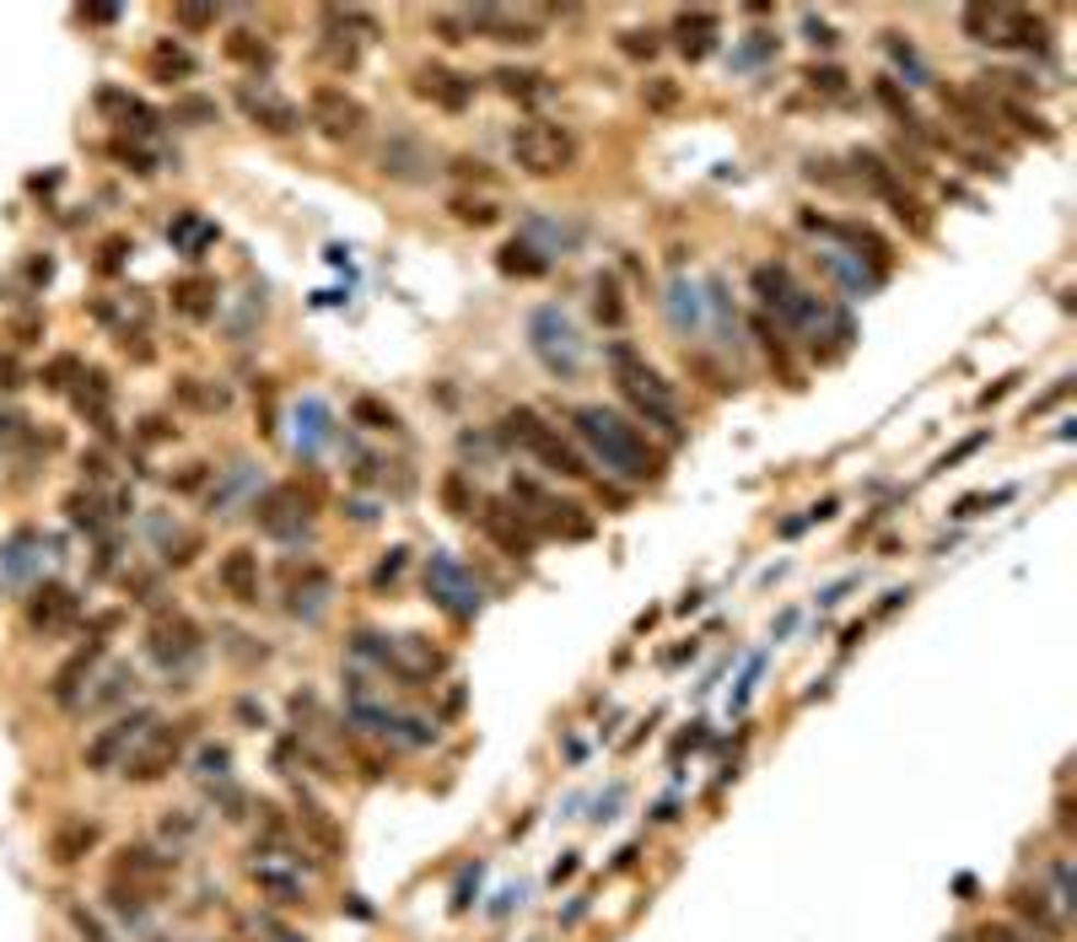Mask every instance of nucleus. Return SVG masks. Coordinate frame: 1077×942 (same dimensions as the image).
Listing matches in <instances>:
<instances>
[{"label": "nucleus", "mask_w": 1077, "mask_h": 942, "mask_svg": "<svg viewBox=\"0 0 1077 942\" xmlns=\"http://www.w3.org/2000/svg\"><path fill=\"white\" fill-rule=\"evenodd\" d=\"M609 372L620 382V393L646 415V426H663L668 437H685V426H679V399H674V388H668L663 377L646 367V356H635L631 345H609Z\"/></svg>", "instance_id": "nucleus-2"}, {"label": "nucleus", "mask_w": 1077, "mask_h": 942, "mask_svg": "<svg viewBox=\"0 0 1077 942\" xmlns=\"http://www.w3.org/2000/svg\"><path fill=\"white\" fill-rule=\"evenodd\" d=\"M502 437L517 441L523 452H534L550 474H561V480H587V458H582L555 426H545L539 410H528V404L507 410V415H502Z\"/></svg>", "instance_id": "nucleus-4"}, {"label": "nucleus", "mask_w": 1077, "mask_h": 942, "mask_svg": "<svg viewBox=\"0 0 1077 942\" xmlns=\"http://www.w3.org/2000/svg\"><path fill=\"white\" fill-rule=\"evenodd\" d=\"M81 469H87V474H92V480H103V474H108V463H103V458H98V452H92V458H81Z\"/></svg>", "instance_id": "nucleus-59"}, {"label": "nucleus", "mask_w": 1077, "mask_h": 942, "mask_svg": "<svg viewBox=\"0 0 1077 942\" xmlns=\"http://www.w3.org/2000/svg\"><path fill=\"white\" fill-rule=\"evenodd\" d=\"M199 544H205L199 533H179V539H168V550H162V561H168V565H190L194 555H199Z\"/></svg>", "instance_id": "nucleus-46"}, {"label": "nucleus", "mask_w": 1077, "mask_h": 942, "mask_svg": "<svg viewBox=\"0 0 1077 942\" xmlns=\"http://www.w3.org/2000/svg\"><path fill=\"white\" fill-rule=\"evenodd\" d=\"M443 502H447V512H458V517H474L480 496H474V491H469V480H463V474L452 469V474L443 480Z\"/></svg>", "instance_id": "nucleus-40"}, {"label": "nucleus", "mask_w": 1077, "mask_h": 942, "mask_svg": "<svg viewBox=\"0 0 1077 942\" xmlns=\"http://www.w3.org/2000/svg\"><path fill=\"white\" fill-rule=\"evenodd\" d=\"M98 108L114 114V119L125 129H135V135H151V129H157V114H151L135 92H119V87H98Z\"/></svg>", "instance_id": "nucleus-25"}, {"label": "nucleus", "mask_w": 1077, "mask_h": 942, "mask_svg": "<svg viewBox=\"0 0 1077 942\" xmlns=\"http://www.w3.org/2000/svg\"><path fill=\"white\" fill-rule=\"evenodd\" d=\"M259 932H270L275 942H308L302 932H291V927H280V921H270V916H259Z\"/></svg>", "instance_id": "nucleus-53"}, {"label": "nucleus", "mask_w": 1077, "mask_h": 942, "mask_svg": "<svg viewBox=\"0 0 1077 942\" xmlns=\"http://www.w3.org/2000/svg\"><path fill=\"white\" fill-rule=\"evenodd\" d=\"M140 426H146V432H140V437H146V441H162V437H179V432H173V426H168V421H162V415H151V421H140Z\"/></svg>", "instance_id": "nucleus-55"}, {"label": "nucleus", "mask_w": 1077, "mask_h": 942, "mask_svg": "<svg viewBox=\"0 0 1077 942\" xmlns=\"http://www.w3.org/2000/svg\"><path fill=\"white\" fill-rule=\"evenodd\" d=\"M254 517L270 539H297L313 522V502L302 496V485H270L254 502Z\"/></svg>", "instance_id": "nucleus-10"}, {"label": "nucleus", "mask_w": 1077, "mask_h": 942, "mask_svg": "<svg viewBox=\"0 0 1077 942\" xmlns=\"http://www.w3.org/2000/svg\"><path fill=\"white\" fill-rule=\"evenodd\" d=\"M98 840H103V829H98L92 818H65L60 829L49 835V862H55V868H76Z\"/></svg>", "instance_id": "nucleus-22"}, {"label": "nucleus", "mask_w": 1077, "mask_h": 942, "mask_svg": "<svg viewBox=\"0 0 1077 942\" xmlns=\"http://www.w3.org/2000/svg\"><path fill=\"white\" fill-rule=\"evenodd\" d=\"M11 377H16V361H11V356H0V388H11Z\"/></svg>", "instance_id": "nucleus-61"}, {"label": "nucleus", "mask_w": 1077, "mask_h": 942, "mask_svg": "<svg viewBox=\"0 0 1077 942\" xmlns=\"http://www.w3.org/2000/svg\"><path fill=\"white\" fill-rule=\"evenodd\" d=\"M221 49H227V60L232 65H249V70H270V65H275V49L259 38L254 27H232Z\"/></svg>", "instance_id": "nucleus-27"}, {"label": "nucleus", "mask_w": 1077, "mask_h": 942, "mask_svg": "<svg viewBox=\"0 0 1077 942\" xmlns=\"http://www.w3.org/2000/svg\"><path fill=\"white\" fill-rule=\"evenodd\" d=\"M809 81L824 87V92H840V81H846V76H840V70H809Z\"/></svg>", "instance_id": "nucleus-57"}, {"label": "nucleus", "mask_w": 1077, "mask_h": 942, "mask_svg": "<svg viewBox=\"0 0 1077 942\" xmlns=\"http://www.w3.org/2000/svg\"><path fill=\"white\" fill-rule=\"evenodd\" d=\"M571 432L587 441V452L604 463V469H615V474H626L631 485H657L663 480V458L646 447V437L635 432L631 421H620L615 410H604V404H576L571 410Z\"/></svg>", "instance_id": "nucleus-1"}, {"label": "nucleus", "mask_w": 1077, "mask_h": 942, "mask_svg": "<svg viewBox=\"0 0 1077 942\" xmlns=\"http://www.w3.org/2000/svg\"><path fill=\"white\" fill-rule=\"evenodd\" d=\"M1013 910L1040 932V938H1062V921H1056V910H1051V899H1045L1040 888H1013Z\"/></svg>", "instance_id": "nucleus-28"}, {"label": "nucleus", "mask_w": 1077, "mask_h": 942, "mask_svg": "<svg viewBox=\"0 0 1077 942\" xmlns=\"http://www.w3.org/2000/svg\"><path fill=\"white\" fill-rule=\"evenodd\" d=\"M997 16H1002V5H964V33L975 44H997Z\"/></svg>", "instance_id": "nucleus-39"}, {"label": "nucleus", "mask_w": 1077, "mask_h": 942, "mask_svg": "<svg viewBox=\"0 0 1077 942\" xmlns=\"http://www.w3.org/2000/svg\"><path fill=\"white\" fill-rule=\"evenodd\" d=\"M593 318L609 323V329L626 323V302H620V286H615V280H598V286H593Z\"/></svg>", "instance_id": "nucleus-37"}, {"label": "nucleus", "mask_w": 1077, "mask_h": 942, "mask_svg": "<svg viewBox=\"0 0 1077 942\" xmlns=\"http://www.w3.org/2000/svg\"><path fill=\"white\" fill-rule=\"evenodd\" d=\"M308 125L318 135H329V140H362L367 125H373V114H367V103L356 97V92H345L340 81H318L313 92H308Z\"/></svg>", "instance_id": "nucleus-6"}, {"label": "nucleus", "mask_w": 1077, "mask_h": 942, "mask_svg": "<svg viewBox=\"0 0 1077 942\" xmlns=\"http://www.w3.org/2000/svg\"><path fill=\"white\" fill-rule=\"evenodd\" d=\"M114 157H119V162H129V173H140V179H151V173H157V157H151V151H140V146L114 140Z\"/></svg>", "instance_id": "nucleus-45"}, {"label": "nucleus", "mask_w": 1077, "mask_h": 942, "mask_svg": "<svg viewBox=\"0 0 1077 942\" xmlns=\"http://www.w3.org/2000/svg\"><path fill=\"white\" fill-rule=\"evenodd\" d=\"M280 582H286V598H291V614H318L323 604H329V571L318 561H286V571H280Z\"/></svg>", "instance_id": "nucleus-19"}, {"label": "nucleus", "mask_w": 1077, "mask_h": 942, "mask_svg": "<svg viewBox=\"0 0 1077 942\" xmlns=\"http://www.w3.org/2000/svg\"><path fill=\"white\" fill-rule=\"evenodd\" d=\"M1013 382H1018V377H1002V382H992V388H986V393H981L975 404H981V410H992L997 399H1008V393H1013Z\"/></svg>", "instance_id": "nucleus-52"}, {"label": "nucleus", "mask_w": 1077, "mask_h": 942, "mask_svg": "<svg viewBox=\"0 0 1077 942\" xmlns=\"http://www.w3.org/2000/svg\"><path fill=\"white\" fill-rule=\"evenodd\" d=\"M873 97H879V103H884V108H889V114H894V119H900L905 129H921L916 108H910V97H905V92H900V87H894L889 76H879V81H873Z\"/></svg>", "instance_id": "nucleus-36"}, {"label": "nucleus", "mask_w": 1077, "mask_h": 942, "mask_svg": "<svg viewBox=\"0 0 1077 942\" xmlns=\"http://www.w3.org/2000/svg\"><path fill=\"white\" fill-rule=\"evenodd\" d=\"M992 114H1002V119H1008V125H1013L1018 135H1029V140H1045V146L1056 140V129L1045 125L1040 114H1029L1023 103H1013V97H992Z\"/></svg>", "instance_id": "nucleus-32"}, {"label": "nucleus", "mask_w": 1077, "mask_h": 942, "mask_svg": "<svg viewBox=\"0 0 1077 942\" xmlns=\"http://www.w3.org/2000/svg\"><path fill=\"white\" fill-rule=\"evenodd\" d=\"M809 38H814V44H824V49H829V44H835V33H829V27H824V22H814V16H809Z\"/></svg>", "instance_id": "nucleus-58"}, {"label": "nucleus", "mask_w": 1077, "mask_h": 942, "mask_svg": "<svg viewBox=\"0 0 1077 942\" xmlns=\"http://www.w3.org/2000/svg\"><path fill=\"white\" fill-rule=\"evenodd\" d=\"M254 888H259V894H270L280 910H297V905H308V888L291 878V873H275V868H254Z\"/></svg>", "instance_id": "nucleus-31"}, {"label": "nucleus", "mask_w": 1077, "mask_h": 942, "mask_svg": "<svg viewBox=\"0 0 1077 942\" xmlns=\"http://www.w3.org/2000/svg\"><path fill=\"white\" fill-rule=\"evenodd\" d=\"M399 565H404V550H393V555H388V561H382L378 571H373V587H382V582H393V576H399Z\"/></svg>", "instance_id": "nucleus-54"}, {"label": "nucleus", "mask_w": 1077, "mask_h": 942, "mask_svg": "<svg viewBox=\"0 0 1077 942\" xmlns=\"http://www.w3.org/2000/svg\"><path fill=\"white\" fill-rule=\"evenodd\" d=\"M98 663H103V641L76 646L60 668H55V679H49V700H55V705H81V694L92 685V668H98Z\"/></svg>", "instance_id": "nucleus-18"}, {"label": "nucleus", "mask_w": 1077, "mask_h": 942, "mask_svg": "<svg viewBox=\"0 0 1077 942\" xmlns=\"http://www.w3.org/2000/svg\"><path fill=\"white\" fill-rule=\"evenodd\" d=\"M480 528L507 550V555H534V544H539V528L523 517V506H512V502H480Z\"/></svg>", "instance_id": "nucleus-14"}, {"label": "nucleus", "mask_w": 1077, "mask_h": 942, "mask_svg": "<svg viewBox=\"0 0 1077 942\" xmlns=\"http://www.w3.org/2000/svg\"><path fill=\"white\" fill-rule=\"evenodd\" d=\"M496 264H502V275H517V280H539V275L550 269V259H539L534 243H507Z\"/></svg>", "instance_id": "nucleus-33"}, {"label": "nucleus", "mask_w": 1077, "mask_h": 942, "mask_svg": "<svg viewBox=\"0 0 1077 942\" xmlns=\"http://www.w3.org/2000/svg\"><path fill=\"white\" fill-rule=\"evenodd\" d=\"M87 22H119V11H108V5H98V11H81Z\"/></svg>", "instance_id": "nucleus-60"}, {"label": "nucleus", "mask_w": 1077, "mask_h": 942, "mask_svg": "<svg viewBox=\"0 0 1077 942\" xmlns=\"http://www.w3.org/2000/svg\"><path fill=\"white\" fill-rule=\"evenodd\" d=\"M238 108H243V119L264 135H297L302 129V108L297 103H286L280 92H270L264 81H249V87H238Z\"/></svg>", "instance_id": "nucleus-12"}, {"label": "nucleus", "mask_w": 1077, "mask_h": 942, "mask_svg": "<svg viewBox=\"0 0 1077 942\" xmlns=\"http://www.w3.org/2000/svg\"><path fill=\"white\" fill-rule=\"evenodd\" d=\"M641 103H646V108H657V114H668V108L679 103V81H668V76H652V81L641 87Z\"/></svg>", "instance_id": "nucleus-42"}, {"label": "nucleus", "mask_w": 1077, "mask_h": 942, "mask_svg": "<svg viewBox=\"0 0 1077 942\" xmlns=\"http://www.w3.org/2000/svg\"><path fill=\"white\" fill-rule=\"evenodd\" d=\"M491 81H496V92L512 97V103H545V97H555V81L545 70H528V65H496Z\"/></svg>", "instance_id": "nucleus-21"}, {"label": "nucleus", "mask_w": 1077, "mask_h": 942, "mask_svg": "<svg viewBox=\"0 0 1077 942\" xmlns=\"http://www.w3.org/2000/svg\"><path fill=\"white\" fill-rule=\"evenodd\" d=\"M146 70H151L157 81H168V87H173V81H190L194 70H199V60H194L190 49H184V44H173V38H162V44L151 49V60H146Z\"/></svg>", "instance_id": "nucleus-26"}, {"label": "nucleus", "mask_w": 1077, "mask_h": 942, "mask_svg": "<svg viewBox=\"0 0 1077 942\" xmlns=\"http://www.w3.org/2000/svg\"><path fill=\"white\" fill-rule=\"evenodd\" d=\"M1008 502V491H997V496H964V502L953 506V517H975L981 506H1002Z\"/></svg>", "instance_id": "nucleus-50"}, {"label": "nucleus", "mask_w": 1077, "mask_h": 942, "mask_svg": "<svg viewBox=\"0 0 1077 942\" xmlns=\"http://www.w3.org/2000/svg\"><path fill=\"white\" fill-rule=\"evenodd\" d=\"M65 512L76 528H103V496L98 491H70L65 496Z\"/></svg>", "instance_id": "nucleus-38"}, {"label": "nucleus", "mask_w": 1077, "mask_h": 942, "mask_svg": "<svg viewBox=\"0 0 1077 942\" xmlns=\"http://www.w3.org/2000/svg\"><path fill=\"white\" fill-rule=\"evenodd\" d=\"M378 168L382 179H393V184H426L432 179V151L421 140H410V135H388L378 151Z\"/></svg>", "instance_id": "nucleus-17"}, {"label": "nucleus", "mask_w": 1077, "mask_h": 942, "mask_svg": "<svg viewBox=\"0 0 1077 942\" xmlns=\"http://www.w3.org/2000/svg\"><path fill=\"white\" fill-rule=\"evenodd\" d=\"M179 404H190L199 415H221L232 404V393L221 382H205V377H179Z\"/></svg>", "instance_id": "nucleus-29"}, {"label": "nucleus", "mask_w": 1077, "mask_h": 942, "mask_svg": "<svg viewBox=\"0 0 1077 942\" xmlns=\"http://www.w3.org/2000/svg\"><path fill=\"white\" fill-rule=\"evenodd\" d=\"M657 49H663V44H657V33H652V27H646V33H641V27L620 33V55H631V60H652Z\"/></svg>", "instance_id": "nucleus-43"}, {"label": "nucleus", "mask_w": 1077, "mask_h": 942, "mask_svg": "<svg viewBox=\"0 0 1077 942\" xmlns=\"http://www.w3.org/2000/svg\"><path fill=\"white\" fill-rule=\"evenodd\" d=\"M227 765H232V754H227V749H216V744H210V749L199 754V770H205V776H227Z\"/></svg>", "instance_id": "nucleus-51"}, {"label": "nucleus", "mask_w": 1077, "mask_h": 942, "mask_svg": "<svg viewBox=\"0 0 1077 942\" xmlns=\"http://www.w3.org/2000/svg\"><path fill=\"white\" fill-rule=\"evenodd\" d=\"M179 873V862L173 857H162V851H151V846H119L114 851V862H108V888H119V894H135L140 905H151V899H162L168 894V883Z\"/></svg>", "instance_id": "nucleus-5"}, {"label": "nucleus", "mask_w": 1077, "mask_h": 942, "mask_svg": "<svg viewBox=\"0 0 1077 942\" xmlns=\"http://www.w3.org/2000/svg\"><path fill=\"white\" fill-rule=\"evenodd\" d=\"M38 382H44V388H55V393H65L70 382H81V361H76V356H55V361L38 372Z\"/></svg>", "instance_id": "nucleus-41"}, {"label": "nucleus", "mask_w": 1077, "mask_h": 942, "mask_svg": "<svg viewBox=\"0 0 1077 942\" xmlns=\"http://www.w3.org/2000/svg\"><path fill=\"white\" fill-rule=\"evenodd\" d=\"M151 727H157V711H146V705H140V711H125V716H114V722H108V727L87 744V754H81V759H87V770H92V776L119 770V765L129 759V749H135Z\"/></svg>", "instance_id": "nucleus-8"}, {"label": "nucleus", "mask_w": 1077, "mask_h": 942, "mask_svg": "<svg viewBox=\"0 0 1077 942\" xmlns=\"http://www.w3.org/2000/svg\"><path fill=\"white\" fill-rule=\"evenodd\" d=\"M216 5H173V22L179 27H190V33H205V27H216Z\"/></svg>", "instance_id": "nucleus-44"}, {"label": "nucleus", "mask_w": 1077, "mask_h": 942, "mask_svg": "<svg viewBox=\"0 0 1077 942\" xmlns=\"http://www.w3.org/2000/svg\"><path fill=\"white\" fill-rule=\"evenodd\" d=\"M125 249H129L125 238H108V243H103V259H98V269H103V275H114V269L125 264Z\"/></svg>", "instance_id": "nucleus-49"}, {"label": "nucleus", "mask_w": 1077, "mask_h": 942, "mask_svg": "<svg viewBox=\"0 0 1077 942\" xmlns=\"http://www.w3.org/2000/svg\"><path fill=\"white\" fill-rule=\"evenodd\" d=\"M452 173H458V179H474V184H496V168H485V162H474V157H452Z\"/></svg>", "instance_id": "nucleus-48"}, {"label": "nucleus", "mask_w": 1077, "mask_h": 942, "mask_svg": "<svg viewBox=\"0 0 1077 942\" xmlns=\"http://www.w3.org/2000/svg\"><path fill=\"white\" fill-rule=\"evenodd\" d=\"M351 421L362 432H399V410L388 399H378V393H356L351 399Z\"/></svg>", "instance_id": "nucleus-30"}, {"label": "nucleus", "mask_w": 1077, "mask_h": 942, "mask_svg": "<svg viewBox=\"0 0 1077 942\" xmlns=\"http://www.w3.org/2000/svg\"><path fill=\"white\" fill-rule=\"evenodd\" d=\"M512 506H539V512H523V517H528L534 528H545V533H561V539H587V533H593V517H587L582 506L545 496L534 480H517V485H512Z\"/></svg>", "instance_id": "nucleus-9"}, {"label": "nucleus", "mask_w": 1077, "mask_h": 942, "mask_svg": "<svg viewBox=\"0 0 1077 942\" xmlns=\"http://www.w3.org/2000/svg\"><path fill=\"white\" fill-rule=\"evenodd\" d=\"M674 44H679L685 60H706V55L717 49V16H711V11H685V16L674 22Z\"/></svg>", "instance_id": "nucleus-24"}, {"label": "nucleus", "mask_w": 1077, "mask_h": 942, "mask_svg": "<svg viewBox=\"0 0 1077 942\" xmlns=\"http://www.w3.org/2000/svg\"><path fill=\"white\" fill-rule=\"evenodd\" d=\"M297 829H302V835L313 840V846L323 851V857H329V862H334V857L345 851V829H340V824H334V814H329L323 803H313L308 792H297Z\"/></svg>", "instance_id": "nucleus-20"}, {"label": "nucleus", "mask_w": 1077, "mask_h": 942, "mask_svg": "<svg viewBox=\"0 0 1077 942\" xmlns=\"http://www.w3.org/2000/svg\"><path fill=\"white\" fill-rule=\"evenodd\" d=\"M415 97L437 103L443 114H463L474 103V76H463L452 65H421L415 70Z\"/></svg>", "instance_id": "nucleus-15"}, {"label": "nucleus", "mask_w": 1077, "mask_h": 942, "mask_svg": "<svg viewBox=\"0 0 1077 942\" xmlns=\"http://www.w3.org/2000/svg\"><path fill=\"white\" fill-rule=\"evenodd\" d=\"M981 441H986V432H981V437H970V441H959V447H953V452L943 458V463H938V469H953V463H959V458H970V452H975Z\"/></svg>", "instance_id": "nucleus-56"}, {"label": "nucleus", "mask_w": 1077, "mask_h": 942, "mask_svg": "<svg viewBox=\"0 0 1077 942\" xmlns=\"http://www.w3.org/2000/svg\"><path fill=\"white\" fill-rule=\"evenodd\" d=\"M184 744H190V727H184V722H162V727H151V733L129 749V759L119 765V776L135 781V786H151V781H162V776L184 759Z\"/></svg>", "instance_id": "nucleus-7"}, {"label": "nucleus", "mask_w": 1077, "mask_h": 942, "mask_svg": "<svg viewBox=\"0 0 1077 942\" xmlns=\"http://www.w3.org/2000/svg\"><path fill=\"white\" fill-rule=\"evenodd\" d=\"M216 280L210 275H184V280H173V313L190 318V323H205V318H216Z\"/></svg>", "instance_id": "nucleus-23"}, {"label": "nucleus", "mask_w": 1077, "mask_h": 942, "mask_svg": "<svg viewBox=\"0 0 1077 942\" xmlns=\"http://www.w3.org/2000/svg\"><path fill=\"white\" fill-rule=\"evenodd\" d=\"M125 694H135V674H129L125 663H119V668H108L103 690L81 694V711H103V705H114V700H125Z\"/></svg>", "instance_id": "nucleus-35"}, {"label": "nucleus", "mask_w": 1077, "mask_h": 942, "mask_svg": "<svg viewBox=\"0 0 1077 942\" xmlns=\"http://www.w3.org/2000/svg\"><path fill=\"white\" fill-rule=\"evenodd\" d=\"M576 157H582V140H576L566 125L528 119V125L512 129V162H517L528 179H561V173L576 168Z\"/></svg>", "instance_id": "nucleus-3"}, {"label": "nucleus", "mask_w": 1077, "mask_h": 942, "mask_svg": "<svg viewBox=\"0 0 1077 942\" xmlns=\"http://www.w3.org/2000/svg\"><path fill=\"white\" fill-rule=\"evenodd\" d=\"M447 210H452V221H458V227H496V221H502V205L474 199V194H452V199H447Z\"/></svg>", "instance_id": "nucleus-34"}, {"label": "nucleus", "mask_w": 1077, "mask_h": 942, "mask_svg": "<svg viewBox=\"0 0 1077 942\" xmlns=\"http://www.w3.org/2000/svg\"><path fill=\"white\" fill-rule=\"evenodd\" d=\"M216 587L232 598V604H243V609H254L259 604V587H264V571H259V555L249 544H238V550H227L221 565H216Z\"/></svg>", "instance_id": "nucleus-16"}, {"label": "nucleus", "mask_w": 1077, "mask_h": 942, "mask_svg": "<svg viewBox=\"0 0 1077 942\" xmlns=\"http://www.w3.org/2000/svg\"><path fill=\"white\" fill-rule=\"evenodd\" d=\"M76 620H81V598H76L65 582L33 587V598H27V630H33V635H65Z\"/></svg>", "instance_id": "nucleus-13"}, {"label": "nucleus", "mask_w": 1077, "mask_h": 942, "mask_svg": "<svg viewBox=\"0 0 1077 942\" xmlns=\"http://www.w3.org/2000/svg\"><path fill=\"white\" fill-rule=\"evenodd\" d=\"M199 646H205V630L194 625L190 614H157L146 630V652L162 668H184L190 657H199Z\"/></svg>", "instance_id": "nucleus-11"}, {"label": "nucleus", "mask_w": 1077, "mask_h": 942, "mask_svg": "<svg viewBox=\"0 0 1077 942\" xmlns=\"http://www.w3.org/2000/svg\"><path fill=\"white\" fill-rule=\"evenodd\" d=\"M432 27L443 33V44H469V38H474V33H469V16H447L443 11V16H432Z\"/></svg>", "instance_id": "nucleus-47"}]
</instances>
